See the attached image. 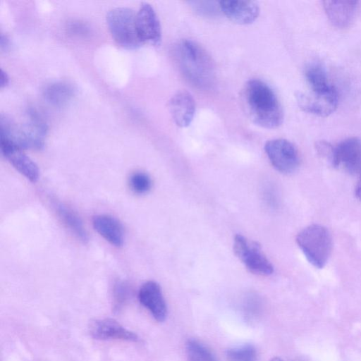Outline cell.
<instances>
[{"label":"cell","mask_w":361,"mask_h":361,"mask_svg":"<svg viewBox=\"0 0 361 361\" xmlns=\"http://www.w3.org/2000/svg\"><path fill=\"white\" fill-rule=\"evenodd\" d=\"M129 288L123 282L116 284L114 290V303L116 310L120 309L127 301L129 297Z\"/></svg>","instance_id":"d4e9b609"},{"label":"cell","mask_w":361,"mask_h":361,"mask_svg":"<svg viewBox=\"0 0 361 361\" xmlns=\"http://www.w3.org/2000/svg\"><path fill=\"white\" fill-rule=\"evenodd\" d=\"M185 353L188 361H217L210 349L196 339L187 341Z\"/></svg>","instance_id":"44dd1931"},{"label":"cell","mask_w":361,"mask_h":361,"mask_svg":"<svg viewBox=\"0 0 361 361\" xmlns=\"http://www.w3.org/2000/svg\"><path fill=\"white\" fill-rule=\"evenodd\" d=\"M1 145L19 149H40L44 145L47 126L35 111L28 112L27 121L17 123L10 118L1 117Z\"/></svg>","instance_id":"3957f363"},{"label":"cell","mask_w":361,"mask_h":361,"mask_svg":"<svg viewBox=\"0 0 361 361\" xmlns=\"http://www.w3.org/2000/svg\"><path fill=\"white\" fill-rule=\"evenodd\" d=\"M257 355L256 348L250 344L229 348L226 353L228 361H257Z\"/></svg>","instance_id":"7402d4cb"},{"label":"cell","mask_w":361,"mask_h":361,"mask_svg":"<svg viewBox=\"0 0 361 361\" xmlns=\"http://www.w3.org/2000/svg\"><path fill=\"white\" fill-rule=\"evenodd\" d=\"M270 361H283L280 357H274L270 360Z\"/></svg>","instance_id":"f1b7e54d"},{"label":"cell","mask_w":361,"mask_h":361,"mask_svg":"<svg viewBox=\"0 0 361 361\" xmlns=\"http://www.w3.org/2000/svg\"><path fill=\"white\" fill-rule=\"evenodd\" d=\"M91 336L99 340H122L136 342L139 338L136 334L126 329L111 318L94 320L90 324Z\"/></svg>","instance_id":"7c38bea8"},{"label":"cell","mask_w":361,"mask_h":361,"mask_svg":"<svg viewBox=\"0 0 361 361\" xmlns=\"http://www.w3.org/2000/svg\"><path fill=\"white\" fill-rule=\"evenodd\" d=\"M233 250L251 272L266 276L273 273L272 264L257 243L251 241L242 235H236L233 241Z\"/></svg>","instance_id":"8992f818"},{"label":"cell","mask_w":361,"mask_h":361,"mask_svg":"<svg viewBox=\"0 0 361 361\" xmlns=\"http://www.w3.org/2000/svg\"><path fill=\"white\" fill-rule=\"evenodd\" d=\"M323 8L329 20L334 27L345 28L353 22L359 8V1H324Z\"/></svg>","instance_id":"5bb4252c"},{"label":"cell","mask_w":361,"mask_h":361,"mask_svg":"<svg viewBox=\"0 0 361 361\" xmlns=\"http://www.w3.org/2000/svg\"><path fill=\"white\" fill-rule=\"evenodd\" d=\"M129 185L131 190L137 194L147 192L152 187L150 177L146 173L137 171L133 173L129 178Z\"/></svg>","instance_id":"603a6c76"},{"label":"cell","mask_w":361,"mask_h":361,"mask_svg":"<svg viewBox=\"0 0 361 361\" xmlns=\"http://www.w3.org/2000/svg\"><path fill=\"white\" fill-rule=\"evenodd\" d=\"M305 76L309 90H325L334 87L329 82L325 69L319 63L310 64L305 68Z\"/></svg>","instance_id":"ffe728a7"},{"label":"cell","mask_w":361,"mask_h":361,"mask_svg":"<svg viewBox=\"0 0 361 361\" xmlns=\"http://www.w3.org/2000/svg\"><path fill=\"white\" fill-rule=\"evenodd\" d=\"M355 195L357 199L361 202V174L355 187Z\"/></svg>","instance_id":"4316f807"},{"label":"cell","mask_w":361,"mask_h":361,"mask_svg":"<svg viewBox=\"0 0 361 361\" xmlns=\"http://www.w3.org/2000/svg\"><path fill=\"white\" fill-rule=\"evenodd\" d=\"M138 299L157 321L162 322L166 319L167 306L161 287L157 282L149 281L142 284Z\"/></svg>","instance_id":"8fae6325"},{"label":"cell","mask_w":361,"mask_h":361,"mask_svg":"<svg viewBox=\"0 0 361 361\" xmlns=\"http://www.w3.org/2000/svg\"><path fill=\"white\" fill-rule=\"evenodd\" d=\"M169 111L175 123L180 127H188L195 113V102L190 92L180 90L176 92L169 103Z\"/></svg>","instance_id":"9a60e30c"},{"label":"cell","mask_w":361,"mask_h":361,"mask_svg":"<svg viewBox=\"0 0 361 361\" xmlns=\"http://www.w3.org/2000/svg\"><path fill=\"white\" fill-rule=\"evenodd\" d=\"M264 150L272 166L281 173H293L299 166L298 150L288 140L278 138L268 140L265 143Z\"/></svg>","instance_id":"ba28073f"},{"label":"cell","mask_w":361,"mask_h":361,"mask_svg":"<svg viewBox=\"0 0 361 361\" xmlns=\"http://www.w3.org/2000/svg\"><path fill=\"white\" fill-rule=\"evenodd\" d=\"M73 87L65 82H54L49 84L44 90V99L49 104L61 106L66 105L73 97Z\"/></svg>","instance_id":"ac0fdd59"},{"label":"cell","mask_w":361,"mask_h":361,"mask_svg":"<svg viewBox=\"0 0 361 361\" xmlns=\"http://www.w3.org/2000/svg\"><path fill=\"white\" fill-rule=\"evenodd\" d=\"M296 242L307 261L317 269L327 263L332 250V238L324 226L312 224L303 228L296 237Z\"/></svg>","instance_id":"277c9868"},{"label":"cell","mask_w":361,"mask_h":361,"mask_svg":"<svg viewBox=\"0 0 361 361\" xmlns=\"http://www.w3.org/2000/svg\"><path fill=\"white\" fill-rule=\"evenodd\" d=\"M136 13L127 7H117L110 10L106 22L114 39L126 49H134L142 44L137 35L135 23Z\"/></svg>","instance_id":"5b68a950"},{"label":"cell","mask_w":361,"mask_h":361,"mask_svg":"<svg viewBox=\"0 0 361 361\" xmlns=\"http://www.w3.org/2000/svg\"><path fill=\"white\" fill-rule=\"evenodd\" d=\"M335 167L352 174H361V140L348 137L335 147Z\"/></svg>","instance_id":"30bf717a"},{"label":"cell","mask_w":361,"mask_h":361,"mask_svg":"<svg viewBox=\"0 0 361 361\" xmlns=\"http://www.w3.org/2000/svg\"><path fill=\"white\" fill-rule=\"evenodd\" d=\"M1 150L12 166L27 179L32 183L38 180L39 171L37 165L21 149L1 145Z\"/></svg>","instance_id":"2e32d148"},{"label":"cell","mask_w":361,"mask_h":361,"mask_svg":"<svg viewBox=\"0 0 361 361\" xmlns=\"http://www.w3.org/2000/svg\"><path fill=\"white\" fill-rule=\"evenodd\" d=\"M297 102L301 109L319 116H327L337 108L338 97L334 87L325 90H312L298 92Z\"/></svg>","instance_id":"52a82bcc"},{"label":"cell","mask_w":361,"mask_h":361,"mask_svg":"<svg viewBox=\"0 0 361 361\" xmlns=\"http://www.w3.org/2000/svg\"><path fill=\"white\" fill-rule=\"evenodd\" d=\"M58 213L65 225L82 243L88 241V235L80 218L73 210L65 205H57Z\"/></svg>","instance_id":"d6986e66"},{"label":"cell","mask_w":361,"mask_h":361,"mask_svg":"<svg viewBox=\"0 0 361 361\" xmlns=\"http://www.w3.org/2000/svg\"><path fill=\"white\" fill-rule=\"evenodd\" d=\"M95 231L106 241L116 247H121L124 242V231L122 224L114 216L99 214L92 219Z\"/></svg>","instance_id":"e0dca14e"},{"label":"cell","mask_w":361,"mask_h":361,"mask_svg":"<svg viewBox=\"0 0 361 361\" xmlns=\"http://www.w3.org/2000/svg\"><path fill=\"white\" fill-rule=\"evenodd\" d=\"M174 55L180 71L194 86L210 90L216 80V69L211 56L197 42L190 39L179 42Z\"/></svg>","instance_id":"7a4b0ae2"},{"label":"cell","mask_w":361,"mask_h":361,"mask_svg":"<svg viewBox=\"0 0 361 361\" xmlns=\"http://www.w3.org/2000/svg\"><path fill=\"white\" fill-rule=\"evenodd\" d=\"M246 111L256 125L275 128L283 119V109L272 88L259 79L250 80L243 90Z\"/></svg>","instance_id":"6da1fadb"},{"label":"cell","mask_w":361,"mask_h":361,"mask_svg":"<svg viewBox=\"0 0 361 361\" xmlns=\"http://www.w3.org/2000/svg\"><path fill=\"white\" fill-rule=\"evenodd\" d=\"M221 11L231 21L240 25L253 23L259 14L258 4L252 1L224 0L219 1Z\"/></svg>","instance_id":"4fadbf2b"},{"label":"cell","mask_w":361,"mask_h":361,"mask_svg":"<svg viewBox=\"0 0 361 361\" xmlns=\"http://www.w3.org/2000/svg\"><path fill=\"white\" fill-rule=\"evenodd\" d=\"M0 43L1 49H3L4 47L6 48V47L8 44V39L6 37V36H4L3 35H1Z\"/></svg>","instance_id":"83f0119b"},{"label":"cell","mask_w":361,"mask_h":361,"mask_svg":"<svg viewBox=\"0 0 361 361\" xmlns=\"http://www.w3.org/2000/svg\"><path fill=\"white\" fill-rule=\"evenodd\" d=\"M1 80H0V86H1V88H3L8 84L9 78H8V75H7V73L5 71H4L2 69L1 71Z\"/></svg>","instance_id":"484cf974"},{"label":"cell","mask_w":361,"mask_h":361,"mask_svg":"<svg viewBox=\"0 0 361 361\" xmlns=\"http://www.w3.org/2000/svg\"><path fill=\"white\" fill-rule=\"evenodd\" d=\"M136 29L142 43L159 46L161 42V30L159 18L153 7L142 3L135 16Z\"/></svg>","instance_id":"9c48e42d"},{"label":"cell","mask_w":361,"mask_h":361,"mask_svg":"<svg viewBox=\"0 0 361 361\" xmlns=\"http://www.w3.org/2000/svg\"><path fill=\"white\" fill-rule=\"evenodd\" d=\"M315 149L323 159L335 167V147L326 141L321 140L315 144Z\"/></svg>","instance_id":"cb8c5ba5"}]
</instances>
